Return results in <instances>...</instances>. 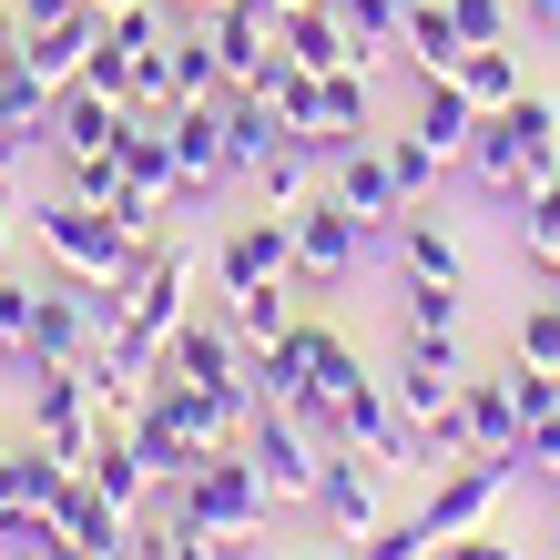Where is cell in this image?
<instances>
[{"instance_id": "3", "label": "cell", "mask_w": 560, "mask_h": 560, "mask_svg": "<svg viewBox=\"0 0 560 560\" xmlns=\"http://www.w3.org/2000/svg\"><path fill=\"white\" fill-rule=\"evenodd\" d=\"M194 266H184V245H143V266L133 276H122V316H113V357H122V368H153V357H163V337H174V326L194 316Z\"/></svg>"}, {"instance_id": "13", "label": "cell", "mask_w": 560, "mask_h": 560, "mask_svg": "<svg viewBox=\"0 0 560 560\" xmlns=\"http://www.w3.org/2000/svg\"><path fill=\"white\" fill-rule=\"evenodd\" d=\"M387 469H377V458H357V448H326V469H316V520H326V530H337V540H368L377 530V520H387V489H377Z\"/></svg>"}, {"instance_id": "22", "label": "cell", "mask_w": 560, "mask_h": 560, "mask_svg": "<svg viewBox=\"0 0 560 560\" xmlns=\"http://www.w3.org/2000/svg\"><path fill=\"white\" fill-rule=\"evenodd\" d=\"M214 103H224V143H235V174H255V163H266V153L285 143V113H276V92H266V82H224Z\"/></svg>"}, {"instance_id": "45", "label": "cell", "mask_w": 560, "mask_h": 560, "mask_svg": "<svg viewBox=\"0 0 560 560\" xmlns=\"http://www.w3.org/2000/svg\"><path fill=\"white\" fill-rule=\"evenodd\" d=\"M61 11H72V0H21V21H61Z\"/></svg>"}, {"instance_id": "21", "label": "cell", "mask_w": 560, "mask_h": 560, "mask_svg": "<svg viewBox=\"0 0 560 560\" xmlns=\"http://www.w3.org/2000/svg\"><path fill=\"white\" fill-rule=\"evenodd\" d=\"M387 235H398V276H418V285H469V255H458V235L428 205H408Z\"/></svg>"}, {"instance_id": "5", "label": "cell", "mask_w": 560, "mask_h": 560, "mask_svg": "<svg viewBox=\"0 0 560 560\" xmlns=\"http://www.w3.org/2000/svg\"><path fill=\"white\" fill-rule=\"evenodd\" d=\"M326 428H306L295 408H255V428H245V458H255V479H266V500L276 510H306L316 500V469H326Z\"/></svg>"}, {"instance_id": "37", "label": "cell", "mask_w": 560, "mask_h": 560, "mask_svg": "<svg viewBox=\"0 0 560 560\" xmlns=\"http://www.w3.org/2000/svg\"><path fill=\"white\" fill-rule=\"evenodd\" d=\"M520 469H530V479H560V398L550 408H520Z\"/></svg>"}, {"instance_id": "46", "label": "cell", "mask_w": 560, "mask_h": 560, "mask_svg": "<svg viewBox=\"0 0 560 560\" xmlns=\"http://www.w3.org/2000/svg\"><path fill=\"white\" fill-rule=\"evenodd\" d=\"M0 266H11V224H0Z\"/></svg>"}, {"instance_id": "31", "label": "cell", "mask_w": 560, "mask_h": 560, "mask_svg": "<svg viewBox=\"0 0 560 560\" xmlns=\"http://www.w3.org/2000/svg\"><path fill=\"white\" fill-rule=\"evenodd\" d=\"M520 255H530V266L560 285V174L530 194V205H520Z\"/></svg>"}, {"instance_id": "38", "label": "cell", "mask_w": 560, "mask_h": 560, "mask_svg": "<svg viewBox=\"0 0 560 560\" xmlns=\"http://www.w3.org/2000/svg\"><path fill=\"white\" fill-rule=\"evenodd\" d=\"M458 42H520V0H448Z\"/></svg>"}, {"instance_id": "23", "label": "cell", "mask_w": 560, "mask_h": 560, "mask_svg": "<svg viewBox=\"0 0 560 560\" xmlns=\"http://www.w3.org/2000/svg\"><path fill=\"white\" fill-rule=\"evenodd\" d=\"M458 418H469V448L479 458H520V398H510V377H458Z\"/></svg>"}, {"instance_id": "1", "label": "cell", "mask_w": 560, "mask_h": 560, "mask_svg": "<svg viewBox=\"0 0 560 560\" xmlns=\"http://www.w3.org/2000/svg\"><path fill=\"white\" fill-rule=\"evenodd\" d=\"M469 184L489 194V205H530V194L560 174V103L550 92H520V103H500V113H479V133H469Z\"/></svg>"}, {"instance_id": "35", "label": "cell", "mask_w": 560, "mask_h": 560, "mask_svg": "<svg viewBox=\"0 0 560 560\" xmlns=\"http://www.w3.org/2000/svg\"><path fill=\"white\" fill-rule=\"evenodd\" d=\"M61 194H82V205H113V214H122V153H72V163H61Z\"/></svg>"}, {"instance_id": "17", "label": "cell", "mask_w": 560, "mask_h": 560, "mask_svg": "<svg viewBox=\"0 0 560 560\" xmlns=\"http://www.w3.org/2000/svg\"><path fill=\"white\" fill-rule=\"evenodd\" d=\"M276 0H224V11L205 21L214 31V51H224V72L235 82H276V61H285V42H276Z\"/></svg>"}, {"instance_id": "42", "label": "cell", "mask_w": 560, "mask_h": 560, "mask_svg": "<svg viewBox=\"0 0 560 560\" xmlns=\"http://www.w3.org/2000/svg\"><path fill=\"white\" fill-rule=\"evenodd\" d=\"M520 31H540V42H560V0H520Z\"/></svg>"}, {"instance_id": "24", "label": "cell", "mask_w": 560, "mask_h": 560, "mask_svg": "<svg viewBox=\"0 0 560 560\" xmlns=\"http://www.w3.org/2000/svg\"><path fill=\"white\" fill-rule=\"evenodd\" d=\"M368 122H377V103H368V61H357V72H316V153L368 143Z\"/></svg>"}, {"instance_id": "49", "label": "cell", "mask_w": 560, "mask_h": 560, "mask_svg": "<svg viewBox=\"0 0 560 560\" xmlns=\"http://www.w3.org/2000/svg\"><path fill=\"white\" fill-rule=\"evenodd\" d=\"M428 560H439V550H428Z\"/></svg>"}, {"instance_id": "36", "label": "cell", "mask_w": 560, "mask_h": 560, "mask_svg": "<svg viewBox=\"0 0 560 560\" xmlns=\"http://www.w3.org/2000/svg\"><path fill=\"white\" fill-rule=\"evenodd\" d=\"M326 11L347 21L357 51H398V0H326Z\"/></svg>"}, {"instance_id": "10", "label": "cell", "mask_w": 560, "mask_h": 560, "mask_svg": "<svg viewBox=\"0 0 560 560\" xmlns=\"http://www.w3.org/2000/svg\"><path fill=\"white\" fill-rule=\"evenodd\" d=\"M326 439L357 448V458H377V469H418V439H408L398 398H387V377H357L337 398V418H326Z\"/></svg>"}, {"instance_id": "33", "label": "cell", "mask_w": 560, "mask_h": 560, "mask_svg": "<svg viewBox=\"0 0 560 560\" xmlns=\"http://www.w3.org/2000/svg\"><path fill=\"white\" fill-rule=\"evenodd\" d=\"M439 550V530H428V520L408 510V520H377L368 540H347V560H428Z\"/></svg>"}, {"instance_id": "32", "label": "cell", "mask_w": 560, "mask_h": 560, "mask_svg": "<svg viewBox=\"0 0 560 560\" xmlns=\"http://www.w3.org/2000/svg\"><path fill=\"white\" fill-rule=\"evenodd\" d=\"M377 143H387V174H398V194H408V205H428V194H439V174H448V163L428 153V133H377Z\"/></svg>"}, {"instance_id": "25", "label": "cell", "mask_w": 560, "mask_h": 560, "mask_svg": "<svg viewBox=\"0 0 560 560\" xmlns=\"http://www.w3.org/2000/svg\"><path fill=\"white\" fill-rule=\"evenodd\" d=\"M276 42H285V61H306V72H357V61H368V51L347 42V21L326 11V0L285 11V21H276Z\"/></svg>"}, {"instance_id": "8", "label": "cell", "mask_w": 560, "mask_h": 560, "mask_svg": "<svg viewBox=\"0 0 560 560\" xmlns=\"http://www.w3.org/2000/svg\"><path fill=\"white\" fill-rule=\"evenodd\" d=\"M285 224H295V285H347V276H357V255H368V224H357L326 184H316Z\"/></svg>"}, {"instance_id": "40", "label": "cell", "mask_w": 560, "mask_h": 560, "mask_svg": "<svg viewBox=\"0 0 560 560\" xmlns=\"http://www.w3.org/2000/svg\"><path fill=\"white\" fill-rule=\"evenodd\" d=\"M21 337H31V276L0 266V357H21Z\"/></svg>"}, {"instance_id": "14", "label": "cell", "mask_w": 560, "mask_h": 560, "mask_svg": "<svg viewBox=\"0 0 560 560\" xmlns=\"http://www.w3.org/2000/svg\"><path fill=\"white\" fill-rule=\"evenodd\" d=\"M21 387H31V439H51V448H72L92 439V387L82 368H61V357H21Z\"/></svg>"}, {"instance_id": "51", "label": "cell", "mask_w": 560, "mask_h": 560, "mask_svg": "<svg viewBox=\"0 0 560 560\" xmlns=\"http://www.w3.org/2000/svg\"><path fill=\"white\" fill-rule=\"evenodd\" d=\"M550 489H560V479H550Z\"/></svg>"}, {"instance_id": "15", "label": "cell", "mask_w": 560, "mask_h": 560, "mask_svg": "<svg viewBox=\"0 0 560 560\" xmlns=\"http://www.w3.org/2000/svg\"><path fill=\"white\" fill-rule=\"evenodd\" d=\"M326 194H337L368 235H387V224L408 214V194H398V174H387V143H377V133L347 143V153H326Z\"/></svg>"}, {"instance_id": "16", "label": "cell", "mask_w": 560, "mask_h": 560, "mask_svg": "<svg viewBox=\"0 0 560 560\" xmlns=\"http://www.w3.org/2000/svg\"><path fill=\"white\" fill-rule=\"evenodd\" d=\"M122 122H133V103L103 92V82H82V72L51 92V153H61V163H72V153H113Z\"/></svg>"}, {"instance_id": "6", "label": "cell", "mask_w": 560, "mask_h": 560, "mask_svg": "<svg viewBox=\"0 0 560 560\" xmlns=\"http://www.w3.org/2000/svg\"><path fill=\"white\" fill-rule=\"evenodd\" d=\"M163 143H174V214H205L224 184H235V143H224V103H174L163 113Z\"/></svg>"}, {"instance_id": "7", "label": "cell", "mask_w": 560, "mask_h": 560, "mask_svg": "<svg viewBox=\"0 0 560 560\" xmlns=\"http://www.w3.org/2000/svg\"><path fill=\"white\" fill-rule=\"evenodd\" d=\"M103 347H113V326H103V306H92L72 276L31 285V337H21V357H61V368H92Z\"/></svg>"}, {"instance_id": "30", "label": "cell", "mask_w": 560, "mask_h": 560, "mask_svg": "<svg viewBox=\"0 0 560 560\" xmlns=\"http://www.w3.org/2000/svg\"><path fill=\"white\" fill-rule=\"evenodd\" d=\"M224 316H235V337H245V347H276L285 326H295V306H285V276H276V285H235V295H224Z\"/></svg>"}, {"instance_id": "12", "label": "cell", "mask_w": 560, "mask_h": 560, "mask_svg": "<svg viewBox=\"0 0 560 560\" xmlns=\"http://www.w3.org/2000/svg\"><path fill=\"white\" fill-rule=\"evenodd\" d=\"M510 479H520V458H458V469H439V479H428L418 520H428L439 540H458V530H479V520L510 500Z\"/></svg>"}, {"instance_id": "26", "label": "cell", "mask_w": 560, "mask_h": 560, "mask_svg": "<svg viewBox=\"0 0 560 560\" xmlns=\"http://www.w3.org/2000/svg\"><path fill=\"white\" fill-rule=\"evenodd\" d=\"M398 51H408V72H458V21H448V0H398Z\"/></svg>"}, {"instance_id": "20", "label": "cell", "mask_w": 560, "mask_h": 560, "mask_svg": "<svg viewBox=\"0 0 560 560\" xmlns=\"http://www.w3.org/2000/svg\"><path fill=\"white\" fill-rule=\"evenodd\" d=\"M408 133H428V153H439V163H458V153H469V133H479V103L458 92V72H418Z\"/></svg>"}, {"instance_id": "9", "label": "cell", "mask_w": 560, "mask_h": 560, "mask_svg": "<svg viewBox=\"0 0 560 560\" xmlns=\"http://www.w3.org/2000/svg\"><path fill=\"white\" fill-rule=\"evenodd\" d=\"M143 377H194V387H245V337H235V316H205V306H194L184 326H174V337H163V357H153V368Z\"/></svg>"}, {"instance_id": "28", "label": "cell", "mask_w": 560, "mask_h": 560, "mask_svg": "<svg viewBox=\"0 0 560 560\" xmlns=\"http://www.w3.org/2000/svg\"><path fill=\"white\" fill-rule=\"evenodd\" d=\"M458 92H469L479 113L520 103V92H530V82H520V42H469V51H458Z\"/></svg>"}, {"instance_id": "27", "label": "cell", "mask_w": 560, "mask_h": 560, "mask_svg": "<svg viewBox=\"0 0 560 560\" xmlns=\"http://www.w3.org/2000/svg\"><path fill=\"white\" fill-rule=\"evenodd\" d=\"M163 61H174V103H214V92L235 82V72H224V51H214V31H205V21L163 31Z\"/></svg>"}, {"instance_id": "44", "label": "cell", "mask_w": 560, "mask_h": 560, "mask_svg": "<svg viewBox=\"0 0 560 560\" xmlns=\"http://www.w3.org/2000/svg\"><path fill=\"white\" fill-rule=\"evenodd\" d=\"M163 11H174V21H214L224 0H163Z\"/></svg>"}, {"instance_id": "39", "label": "cell", "mask_w": 560, "mask_h": 560, "mask_svg": "<svg viewBox=\"0 0 560 560\" xmlns=\"http://www.w3.org/2000/svg\"><path fill=\"white\" fill-rule=\"evenodd\" d=\"M398 295H408L398 326H458V295H469V285H418V276H408Z\"/></svg>"}, {"instance_id": "11", "label": "cell", "mask_w": 560, "mask_h": 560, "mask_svg": "<svg viewBox=\"0 0 560 560\" xmlns=\"http://www.w3.org/2000/svg\"><path fill=\"white\" fill-rule=\"evenodd\" d=\"M295 285V224L276 214V205H255V214H235L224 224V255H214V295H235V285Z\"/></svg>"}, {"instance_id": "41", "label": "cell", "mask_w": 560, "mask_h": 560, "mask_svg": "<svg viewBox=\"0 0 560 560\" xmlns=\"http://www.w3.org/2000/svg\"><path fill=\"white\" fill-rule=\"evenodd\" d=\"M439 560H530V550H520L510 530H489V520H479V530H458V540H439Z\"/></svg>"}, {"instance_id": "19", "label": "cell", "mask_w": 560, "mask_h": 560, "mask_svg": "<svg viewBox=\"0 0 560 560\" xmlns=\"http://www.w3.org/2000/svg\"><path fill=\"white\" fill-rule=\"evenodd\" d=\"M51 520H61V550H72V560H133V510H113L92 479H82Z\"/></svg>"}, {"instance_id": "4", "label": "cell", "mask_w": 560, "mask_h": 560, "mask_svg": "<svg viewBox=\"0 0 560 560\" xmlns=\"http://www.w3.org/2000/svg\"><path fill=\"white\" fill-rule=\"evenodd\" d=\"M174 500H184V520H205L214 540H266L276 530V500H266V479H255L245 448H205L194 479H174Z\"/></svg>"}, {"instance_id": "2", "label": "cell", "mask_w": 560, "mask_h": 560, "mask_svg": "<svg viewBox=\"0 0 560 560\" xmlns=\"http://www.w3.org/2000/svg\"><path fill=\"white\" fill-rule=\"evenodd\" d=\"M31 245L51 255V276H72V285H122L143 266V245L113 205H82V194H51V205H31Z\"/></svg>"}, {"instance_id": "34", "label": "cell", "mask_w": 560, "mask_h": 560, "mask_svg": "<svg viewBox=\"0 0 560 560\" xmlns=\"http://www.w3.org/2000/svg\"><path fill=\"white\" fill-rule=\"evenodd\" d=\"M510 357H530V368H550V377H560V295L520 306V326H510Z\"/></svg>"}, {"instance_id": "48", "label": "cell", "mask_w": 560, "mask_h": 560, "mask_svg": "<svg viewBox=\"0 0 560 560\" xmlns=\"http://www.w3.org/2000/svg\"><path fill=\"white\" fill-rule=\"evenodd\" d=\"M92 11H113V0H92Z\"/></svg>"}, {"instance_id": "43", "label": "cell", "mask_w": 560, "mask_h": 560, "mask_svg": "<svg viewBox=\"0 0 560 560\" xmlns=\"http://www.w3.org/2000/svg\"><path fill=\"white\" fill-rule=\"evenodd\" d=\"M21 61V11H0V72Z\"/></svg>"}, {"instance_id": "18", "label": "cell", "mask_w": 560, "mask_h": 560, "mask_svg": "<svg viewBox=\"0 0 560 560\" xmlns=\"http://www.w3.org/2000/svg\"><path fill=\"white\" fill-rule=\"evenodd\" d=\"M92 42H103V11H92V0H72L61 21H21V61H31V72H42L51 92L92 61Z\"/></svg>"}, {"instance_id": "47", "label": "cell", "mask_w": 560, "mask_h": 560, "mask_svg": "<svg viewBox=\"0 0 560 560\" xmlns=\"http://www.w3.org/2000/svg\"><path fill=\"white\" fill-rule=\"evenodd\" d=\"M285 560H326V550H285Z\"/></svg>"}, {"instance_id": "29", "label": "cell", "mask_w": 560, "mask_h": 560, "mask_svg": "<svg viewBox=\"0 0 560 560\" xmlns=\"http://www.w3.org/2000/svg\"><path fill=\"white\" fill-rule=\"evenodd\" d=\"M316 184H326V174H316V153H306V143H276L266 163H255V194H266L276 214H295V205H306Z\"/></svg>"}, {"instance_id": "50", "label": "cell", "mask_w": 560, "mask_h": 560, "mask_svg": "<svg viewBox=\"0 0 560 560\" xmlns=\"http://www.w3.org/2000/svg\"><path fill=\"white\" fill-rule=\"evenodd\" d=\"M61 560H72V550H61Z\"/></svg>"}]
</instances>
